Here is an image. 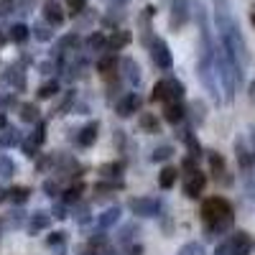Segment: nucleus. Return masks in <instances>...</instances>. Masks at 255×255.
Here are the masks:
<instances>
[{
	"mask_svg": "<svg viewBox=\"0 0 255 255\" xmlns=\"http://www.w3.org/2000/svg\"><path fill=\"white\" fill-rule=\"evenodd\" d=\"M20 151H23L28 158H33V156H38V153H36V151H38V143H33L31 138H26L23 143H20Z\"/></svg>",
	"mask_w": 255,
	"mask_h": 255,
	"instance_id": "45",
	"label": "nucleus"
},
{
	"mask_svg": "<svg viewBox=\"0 0 255 255\" xmlns=\"http://www.w3.org/2000/svg\"><path fill=\"white\" fill-rule=\"evenodd\" d=\"M20 143H23V135H20V130H18V128H13V125H5L3 133H0V145H3V148H15V145H20Z\"/></svg>",
	"mask_w": 255,
	"mask_h": 255,
	"instance_id": "14",
	"label": "nucleus"
},
{
	"mask_svg": "<svg viewBox=\"0 0 255 255\" xmlns=\"http://www.w3.org/2000/svg\"><path fill=\"white\" fill-rule=\"evenodd\" d=\"M248 97H250V102L255 105V79L250 82V87H248Z\"/></svg>",
	"mask_w": 255,
	"mask_h": 255,
	"instance_id": "53",
	"label": "nucleus"
},
{
	"mask_svg": "<svg viewBox=\"0 0 255 255\" xmlns=\"http://www.w3.org/2000/svg\"><path fill=\"white\" fill-rule=\"evenodd\" d=\"M113 3H118V5H125V3H128V0H113Z\"/></svg>",
	"mask_w": 255,
	"mask_h": 255,
	"instance_id": "58",
	"label": "nucleus"
},
{
	"mask_svg": "<svg viewBox=\"0 0 255 255\" xmlns=\"http://www.w3.org/2000/svg\"><path fill=\"white\" fill-rule=\"evenodd\" d=\"M176 179H179V171L174 166H166V168H161V174H158V186L161 189H171L176 184Z\"/></svg>",
	"mask_w": 255,
	"mask_h": 255,
	"instance_id": "26",
	"label": "nucleus"
},
{
	"mask_svg": "<svg viewBox=\"0 0 255 255\" xmlns=\"http://www.w3.org/2000/svg\"><path fill=\"white\" fill-rule=\"evenodd\" d=\"M204 186H207V174L194 171V174H189L186 181H184V194H186L189 199H199L202 191H204Z\"/></svg>",
	"mask_w": 255,
	"mask_h": 255,
	"instance_id": "6",
	"label": "nucleus"
},
{
	"mask_svg": "<svg viewBox=\"0 0 255 255\" xmlns=\"http://www.w3.org/2000/svg\"><path fill=\"white\" fill-rule=\"evenodd\" d=\"M5 199H8V191H5V189H0V202H5Z\"/></svg>",
	"mask_w": 255,
	"mask_h": 255,
	"instance_id": "57",
	"label": "nucleus"
},
{
	"mask_svg": "<svg viewBox=\"0 0 255 255\" xmlns=\"http://www.w3.org/2000/svg\"><path fill=\"white\" fill-rule=\"evenodd\" d=\"M97 72L105 77V79H113V74L118 72V56L110 51V54H105L97 59Z\"/></svg>",
	"mask_w": 255,
	"mask_h": 255,
	"instance_id": "12",
	"label": "nucleus"
},
{
	"mask_svg": "<svg viewBox=\"0 0 255 255\" xmlns=\"http://www.w3.org/2000/svg\"><path fill=\"white\" fill-rule=\"evenodd\" d=\"M138 110H140V97H138L135 92H128V95L120 97L118 105H115V113H118L120 118H130V115H135Z\"/></svg>",
	"mask_w": 255,
	"mask_h": 255,
	"instance_id": "9",
	"label": "nucleus"
},
{
	"mask_svg": "<svg viewBox=\"0 0 255 255\" xmlns=\"http://www.w3.org/2000/svg\"><path fill=\"white\" fill-rule=\"evenodd\" d=\"M128 255H143V245H130L128 248Z\"/></svg>",
	"mask_w": 255,
	"mask_h": 255,
	"instance_id": "52",
	"label": "nucleus"
},
{
	"mask_svg": "<svg viewBox=\"0 0 255 255\" xmlns=\"http://www.w3.org/2000/svg\"><path fill=\"white\" fill-rule=\"evenodd\" d=\"M189 113H191V123H194V125H202L204 118H207V105H204L202 100H194V102L189 105Z\"/></svg>",
	"mask_w": 255,
	"mask_h": 255,
	"instance_id": "29",
	"label": "nucleus"
},
{
	"mask_svg": "<svg viewBox=\"0 0 255 255\" xmlns=\"http://www.w3.org/2000/svg\"><path fill=\"white\" fill-rule=\"evenodd\" d=\"M130 44V31H115L110 38H108V51H120Z\"/></svg>",
	"mask_w": 255,
	"mask_h": 255,
	"instance_id": "22",
	"label": "nucleus"
},
{
	"mask_svg": "<svg viewBox=\"0 0 255 255\" xmlns=\"http://www.w3.org/2000/svg\"><path fill=\"white\" fill-rule=\"evenodd\" d=\"M151 56H153V64L158 69L168 72L174 67V56H171V49H168V44L163 38H153L151 41Z\"/></svg>",
	"mask_w": 255,
	"mask_h": 255,
	"instance_id": "5",
	"label": "nucleus"
},
{
	"mask_svg": "<svg viewBox=\"0 0 255 255\" xmlns=\"http://www.w3.org/2000/svg\"><path fill=\"white\" fill-rule=\"evenodd\" d=\"M64 240H67V232H61V230H59V232H54V235H49L46 243H49V245H61Z\"/></svg>",
	"mask_w": 255,
	"mask_h": 255,
	"instance_id": "48",
	"label": "nucleus"
},
{
	"mask_svg": "<svg viewBox=\"0 0 255 255\" xmlns=\"http://www.w3.org/2000/svg\"><path fill=\"white\" fill-rule=\"evenodd\" d=\"M189 20V0H174L171 3V18H168V26L174 31L184 28Z\"/></svg>",
	"mask_w": 255,
	"mask_h": 255,
	"instance_id": "7",
	"label": "nucleus"
},
{
	"mask_svg": "<svg viewBox=\"0 0 255 255\" xmlns=\"http://www.w3.org/2000/svg\"><path fill=\"white\" fill-rule=\"evenodd\" d=\"M166 87H168V100H184L186 95V87H184V82L174 79V77H166ZM166 100V102H168Z\"/></svg>",
	"mask_w": 255,
	"mask_h": 255,
	"instance_id": "24",
	"label": "nucleus"
},
{
	"mask_svg": "<svg viewBox=\"0 0 255 255\" xmlns=\"http://www.w3.org/2000/svg\"><path fill=\"white\" fill-rule=\"evenodd\" d=\"M49 225H51V215H46V212H33L28 220V235H36V232L46 230Z\"/></svg>",
	"mask_w": 255,
	"mask_h": 255,
	"instance_id": "17",
	"label": "nucleus"
},
{
	"mask_svg": "<svg viewBox=\"0 0 255 255\" xmlns=\"http://www.w3.org/2000/svg\"><path fill=\"white\" fill-rule=\"evenodd\" d=\"M20 120H23V123H38L41 120L36 102H23V105H20Z\"/></svg>",
	"mask_w": 255,
	"mask_h": 255,
	"instance_id": "30",
	"label": "nucleus"
},
{
	"mask_svg": "<svg viewBox=\"0 0 255 255\" xmlns=\"http://www.w3.org/2000/svg\"><path fill=\"white\" fill-rule=\"evenodd\" d=\"M250 23H253V26H255V13H253V15H250Z\"/></svg>",
	"mask_w": 255,
	"mask_h": 255,
	"instance_id": "59",
	"label": "nucleus"
},
{
	"mask_svg": "<svg viewBox=\"0 0 255 255\" xmlns=\"http://www.w3.org/2000/svg\"><path fill=\"white\" fill-rule=\"evenodd\" d=\"M13 8H15V3H13V0H0V15H8Z\"/></svg>",
	"mask_w": 255,
	"mask_h": 255,
	"instance_id": "50",
	"label": "nucleus"
},
{
	"mask_svg": "<svg viewBox=\"0 0 255 255\" xmlns=\"http://www.w3.org/2000/svg\"><path fill=\"white\" fill-rule=\"evenodd\" d=\"M181 140L186 143V151H189V156H194V158L199 161V158H202V145H199L197 135L191 133V128H186V130L181 133Z\"/></svg>",
	"mask_w": 255,
	"mask_h": 255,
	"instance_id": "20",
	"label": "nucleus"
},
{
	"mask_svg": "<svg viewBox=\"0 0 255 255\" xmlns=\"http://www.w3.org/2000/svg\"><path fill=\"white\" fill-rule=\"evenodd\" d=\"M102 49H108V38H105V33L95 31L87 38V51H102Z\"/></svg>",
	"mask_w": 255,
	"mask_h": 255,
	"instance_id": "32",
	"label": "nucleus"
},
{
	"mask_svg": "<svg viewBox=\"0 0 255 255\" xmlns=\"http://www.w3.org/2000/svg\"><path fill=\"white\" fill-rule=\"evenodd\" d=\"M77 220H79L82 225H87V222H90V207H87V204L77 209Z\"/></svg>",
	"mask_w": 255,
	"mask_h": 255,
	"instance_id": "47",
	"label": "nucleus"
},
{
	"mask_svg": "<svg viewBox=\"0 0 255 255\" xmlns=\"http://www.w3.org/2000/svg\"><path fill=\"white\" fill-rule=\"evenodd\" d=\"M59 90H61V84L56 79H49L38 87V100H51L54 95H59Z\"/></svg>",
	"mask_w": 255,
	"mask_h": 255,
	"instance_id": "31",
	"label": "nucleus"
},
{
	"mask_svg": "<svg viewBox=\"0 0 255 255\" xmlns=\"http://www.w3.org/2000/svg\"><path fill=\"white\" fill-rule=\"evenodd\" d=\"M202 222L209 240L227 235L235 225V209L225 197H209L202 202Z\"/></svg>",
	"mask_w": 255,
	"mask_h": 255,
	"instance_id": "1",
	"label": "nucleus"
},
{
	"mask_svg": "<svg viewBox=\"0 0 255 255\" xmlns=\"http://www.w3.org/2000/svg\"><path fill=\"white\" fill-rule=\"evenodd\" d=\"M33 125H36V128H33V133H31L28 138H31L33 143L41 145V143L46 140V123H44V120H38V123H33Z\"/></svg>",
	"mask_w": 255,
	"mask_h": 255,
	"instance_id": "38",
	"label": "nucleus"
},
{
	"mask_svg": "<svg viewBox=\"0 0 255 255\" xmlns=\"http://www.w3.org/2000/svg\"><path fill=\"white\" fill-rule=\"evenodd\" d=\"M184 118H186V108L181 105V100H168V102H163V120H166V123L179 125Z\"/></svg>",
	"mask_w": 255,
	"mask_h": 255,
	"instance_id": "10",
	"label": "nucleus"
},
{
	"mask_svg": "<svg viewBox=\"0 0 255 255\" xmlns=\"http://www.w3.org/2000/svg\"><path fill=\"white\" fill-rule=\"evenodd\" d=\"M123 72H125V79H128V84L130 87H138L140 84V67L135 64V59H123Z\"/></svg>",
	"mask_w": 255,
	"mask_h": 255,
	"instance_id": "15",
	"label": "nucleus"
},
{
	"mask_svg": "<svg viewBox=\"0 0 255 255\" xmlns=\"http://www.w3.org/2000/svg\"><path fill=\"white\" fill-rule=\"evenodd\" d=\"M97 135H100V123H97V120H90V123L77 133V143H79L82 148H90V145L97 143Z\"/></svg>",
	"mask_w": 255,
	"mask_h": 255,
	"instance_id": "11",
	"label": "nucleus"
},
{
	"mask_svg": "<svg viewBox=\"0 0 255 255\" xmlns=\"http://www.w3.org/2000/svg\"><path fill=\"white\" fill-rule=\"evenodd\" d=\"M59 54H69V51H77L79 49V36L77 33H67V36H61L59 38V44H56Z\"/></svg>",
	"mask_w": 255,
	"mask_h": 255,
	"instance_id": "25",
	"label": "nucleus"
},
{
	"mask_svg": "<svg viewBox=\"0 0 255 255\" xmlns=\"http://www.w3.org/2000/svg\"><path fill=\"white\" fill-rule=\"evenodd\" d=\"M250 140H253V143H250V148H253V153H255V125L250 128Z\"/></svg>",
	"mask_w": 255,
	"mask_h": 255,
	"instance_id": "55",
	"label": "nucleus"
},
{
	"mask_svg": "<svg viewBox=\"0 0 255 255\" xmlns=\"http://www.w3.org/2000/svg\"><path fill=\"white\" fill-rule=\"evenodd\" d=\"M128 209H130L135 217H158L161 202L156 197H135V199L128 202Z\"/></svg>",
	"mask_w": 255,
	"mask_h": 255,
	"instance_id": "4",
	"label": "nucleus"
},
{
	"mask_svg": "<svg viewBox=\"0 0 255 255\" xmlns=\"http://www.w3.org/2000/svg\"><path fill=\"white\" fill-rule=\"evenodd\" d=\"M113 140H115V145L120 148V151L125 148V133H123V130H115V138H113Z\"/></svg>",
	"mask_w": 255,
	"mask_h": 255,
	"instance_id": "51",
	"label": "nucleus"
},
{
	"mask_svg": "<svg viewBox=\"0 0 255 255\" xmlns=\"http://www.w3.org/2000/svg\"><path fill=\"white\" fill-rule=\"evenodd\" d=\"M135 232H140L138 222H130V225H125V227L120 230V235H118V243H120V245H125V243H130V240H133V235H135Z\"/></svg>",
	"mask_w": 255,
	"mask_h": 255,
	"instance_id": "35",
	"label": "nucleus"
},
{
	"mask_svg": "<svg viewBox=\"0 0 255 255\" xmlns=\"http://www.w3.org/2000/svg\"><path fill=\"white\" fill-rule=\"evenodd\" d=\"M105 245H108V238H105V230H102V232H95V235L90 238V250H102Z\"/></svg>",
	"mask_w": 255,
	"mask_h": 255,
	"instance_id": "42",
	"label": "nucleus"
},
{
	"mask_svg": "<svg viewBox=\"0 0 255 255\" xmlns=\"http://www.w3.org/2000/svg\"><path fill=\"white\" fill-rule=\"evenodd\" d=\"M235 158H238V166H240V174L245 179L248 194L255 199V153L245 143V138H240V135L235 138Z\"/></svg>",
	"mask_w": 255,
	"mask_h": 255,
	"instance_id": "2",
	"label": "nucleus"
},
{
	"mask_svg": "<svg viewBox=\"0 0 255 255\" xmlns=\"http://www.w3.org/2000/svg\"><path fill=\"white\" fill-rule=\"evenodd\" d=\"M125 189V184L120 179H110V181H97L95 184V194H113V191Z\"/></svg>",
	"mask_w": 255,
	"mask_h": 255,
	"instance_id": "27",
	"label": "nucleus"
},
{
	"mask_svg": "<svg viewBox=\"0 0 255 255\" xmlns=\"http://www.w3.org/2000/svg\"><path fill=\"white\" fill-rule=\"evenodd\" d=\"M138 128H140L143 133H148V135L161 133V123H158V118L153 113H140L138 115Z\"/></svg>",
	"mask_w": 255,
	"mask_h": 255,
	"instance_id": "13",
	"label": "nucleus"
},
{
	"mask_svg": "<svg viewBox=\"0 0 255 255\" xmlns=\"http://www.w3.org/2000/svg\"><path fill=\"white\" fill-rule=\"evenodd\" d=\"M64 207H67V204H64V202H61L59 207L54 204V212H51V215H54L56 220H67V209H64Z\"/></svg>",
	"mask_w": 255,
	"mask_h": 255,
	"instance_id": "49",
	"label": "nucleus"
},
{
	"mask_svg": "<svg viewBox=\"0 0 255 255\" xmlns=\"http://www.w3.org/2000/svg\"><path fill=\"white\" fill-rule=\"evenodd\" d=\"M5 79H8V84H10L13 90H18V92H23V90H26V72L20 69V67H15V64L8 69Z\"/></svg>",
	"mask_w": 255,
	"mask_h": 255,
	"instance_id": "18",
	"label": "nucleus"
},
{
	"mask_svg": "<svg viewBox=\"0 0 255 255\" xmlns=\"http://www.w3.org/2000/svg\"><path fill=\"white\" fill-rule=\"evenodd\" d=\"M82 194H84V184H82V181H77V184H72V186H69L67 191H64L61 202L67 204V207H74V204H79Z\"/></svg>",
	"mask_w": 255,
	"mask_h": 255,
	"instance_id": "23",
	"label": "nucleus"
},
{
	"mask_svg": "<svg viewBox=\"0 0 255 255\" xmlns=\"http://www.w3.org/2000/svg\"><path fill=\"white\" fill-rule=\"evenodd\" d=\"M151 100H153V102H166V100H168V87H166V79H161V82H156V84H153Z\"/></svg>",
	"mask_w": 255,
	"mask_h": 255,
	"instance_id": "36",
	"label": "nucleus"
},
{
	"mask_svg": "<svg viewBox=\"0 0 255 255\" xmlns=\"http://www.w3.org/2000/svg\"><path fill=\"white\" fill-rule=\"evenodd\" d=\"M120 222V207H108L102 212V215H97V225L100 230H110Z\"/></svg>",
	"mask_w": 255,
	"mask_h": 255,
	"instance_id": "16",
	"label": "nucleus"
},
{
	"mask_svg": "<svg viewBox=\"0 0 255 255\" xmlns=\"http://www.w3.org/2000/svg\"><path fill=\"white\" fill-rule=\"evenodd\" d=\"M44 18L49 26H61L64 23V10L54 3V0H49V3L44 5Z\"/></svg>",
	"mask_w": 255,
	"mask_h": 255,
	"instance_id": "19",
	"label": "nucleus"
},
{
	"mask_svg": "<svg viewBox=\"0 0 255 255\" xmlns=\"http://www.w3.org/2000/svg\"><path fill=\"white\" fill-rule=\"evenodd\" d=\"M74 90H67V95H64V100L56 105V108H54V115H67L69 110H72V105H74Z\"/></svg>",
	"mask_w": 255,
	"mask_h": 255,
	"instance_id": "33",
	"label": "nucleus"
},
{
	"mask_svg": "<svg viewBox=\"0 0 255 255\" xmlns=\"http://www.w3.org/2000/svg\"><path fill=\"white\" fill-rule=\"evenodd\" d=\"M176 255H207V253H204V248H202L199 243H186V245L179 248Z\"/></svg>",
	"mask_w": 255,
	"mask_h": 255,
	"instance_id": "39",
	"label": "nucleus"
},
{
	"mask_svg": "<svg viewBox=\"0 0 255 255\" xmlns=\"http://www.w3.org/2000/svg\"><path fill=\"white\" fill-rule=\"evenodd\" d=\"M0 44H3V36H0Z\"/></svg>",
	"mask_w": 255,
	"mask_h": 255,
	"instance_id": "60",
	"label": "nucleus"
},
{
	"mask_svg": "<svg viewBox=\"0 0 255 255\" xmlns=\"http://www.w3.org/2000/svg\"><path fill=\"white\" fill-rule=\"evenodd\" d=\"M181 168H184V176H189V174L199 171V166H197V158H194V156H186V158L181 161Z\"/></svg>",
	"mask_w": 255,
	"mask_h": 255,
	"instance_id": "43",
	"label": "nucleus"
},
{
	"mask_svg": "<svg viewBox=\"0 0 255 255\" xmlns=\"http://www.w3.org/2000/svg\"><path fill=\"white\" fill-rule=\"evenodd\" d=\"M97 255H115V248H110V245H105L102 250H97Z\"/></svg>",
	"mask_w": 255,
	"mask_h": 255,
	"instance_id": "54",
	"label": "nucleus"
},
{
	"mask_svg": "<svg viewBox=\"0 0 255 255\" xmlns=\"http://www.w3.org/2000/svg\"><path fill=\"white\" fill-rule=\"evenodd\" d=\"M123 168H125L123 161H108V163L100 166V176L102 179H120L123 176Z\"/></svg>",
	"mask_w": 255,
	"mask_h": 255,
	"instance_id": "21",
	"label": "nucleus"
},
{
	"mask_svg": "<svg viewBox=\"0 0 255 255\" xmlns=\"http://www.w3.org/2000/svg\"><path fill=\"white\" fill-rule=\"evenodd\" d=\"M174 156V145H158L156 148V151L151 153V161H168V158H171Z\"/></svg>",
	"mask_w": 255,
	"mask_h": 255,
	"instance_id": "37",
	"label": "nucleus"
},
{
	"mask_svg": "<svg viewBox=\"0 0 255 255\" xmlns=\"http://www.w3.org/2000/svg\"><path fill=\"white\" fill-rule=\"evenodd\" d=\"M67 8L74 15H79V13H84V8H87V0H67Z\"/></svg>",
	"mask_w": 255,
	"mask_h": 255,
	"instance_id": "46",
	"label": "nucleus"
},
{
	"mask_svg": "<svg viewBox=\"0 0 255 255\" xmlns=\"http://www.w3.org/2000/svg\"><path fill=\"white\" fill-rule=\"evenodd\" d=\"M207 158H209V168H212V174H215V179L230 186V184H232V176H230V171H227L225 158H222L217 151H209V153H207Z\"/></svg>",
	"mask_w": 255,
	"mask_h": 255,
	"instance_id": "8",
	"label": "nucleus"
},
{
	"mask_svg": "<svg viewBox=\"0 0 255 255\" xmlns=\"http://www.w3.org/2000/svg\"><path fill=\"white\" fill-rule=\"evenodd\" d=\"M13 174H15L13 161H10V158H5V156H0V176H3V179H10Z\"/></svg>",
	"mask_w": 255,
	"mask_h": 255,
	"instance_id": "41",
	"label": "nucleus"
},
{
	"mask_svg": "<svg viewBox=\"0 0 255 255\" xmlns=\"http://www.w3.org/2000/svg\"><path fill=\"white\" fill-rule=\"evenodd\" d=\"M5 125H8V118H5V113H0V130H3Z\"/></svg>",
	"mask_w": 255,
	"mask_h": 255,
	"instance_id": "56",
	"label": "nucleus"
},
{
	"mask_svg": "<svg viewBox=\"0 0 255 255\" xmlns=\"http://www.w3.org/2000/svg\"><path fill=\"white\" fill-rule=\"evenodd\" d=\"M8 199L13 204H26L31 199V189L28 186H13V189H8Z\"/></svg>",
	"mask_w": 255,
	"mask_h": 255,
	"instance_id": "28",
	"label": "nucleus"
},
{
	"mask_svg": "<svg viewBox=\"0 0 255 255\" xmlns=\"http://www.w3.org/2000/svg\"><path fill=\"white\" fill-rule=\"evenodd\" d=\"M10 41H13V44H23V41L31 36V31H28V26H23V23H15L13 28H10Z\"/></svg>",
	"mask_w": 255,
	"mask_h": 255,
	"instance_id": "34",
	"label": "nucleus"
},
{
	"mask_svg": "<svg viewBox=\"0 0 255 255\" xmlns=\"http://www.w3.org/2000/svg\"><path fill=\"white\" fill-rule=\"evenodd\" d=\"M33 36L38 41H51V26L49 23H36L33 26Z\"/></svg>",
	"mask_w": 255,
	"mask_h": 255,
	"instance_id": "40",
	"label": "nucleus"
},
{
	"mask_svg": "<svg viewBox=\"0 0 255 255\" xmlns=\"http://www.w3.org/2000/svg\"><path fill=\"white\" fill-rule=\"evenodd\" d=\"M59 191H61V186H59L56 179H46V181H44V194H46V197H56Z\"/></svg>",
	"mask_w": 255,
	"mask_h": 255,
	"instance_id": "44",
	"label": "nucleus"
},
{
	"mask_svg": "<svg viewBox=\"0 0 255 255\" xmlns=\"http://www.w3.org/2000/svg\"><path fill=\"white\" fill-rule=\"evenodd\" d=\"M255 248L250 232L240 230V232H232V235H227L225 240L217 243L215 248V255H250Z\"/></svg>",
	"mask_w": 255,
	"mask_h": 255,
	"instance_id": "3",
	"label": "nucleus"
}]
</instances>
